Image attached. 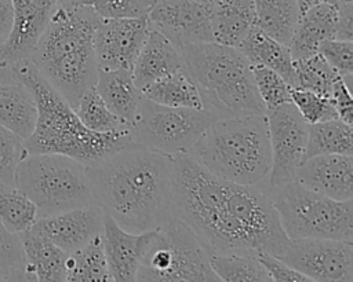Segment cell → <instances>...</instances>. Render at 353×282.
Listing matches in <instances>:
<instances>
[{"label": "cell", "mask_w": 353, "mask_h": 282, "mask_svg": "<svg viewBox=\"0 0 353 282\" xmlns=\"http://www.w3.org/2000/svg\"><path fill=\"white\" fill-rule=\"evenodd\" d=\"M101 18L74 0L57 4L29 61L73 107L95 85L98 65L94 32Z\"/></svg>", "instance_id": "cell-3"}, {"label": "cell", "mask_w": 353, "mask_h": 282, "mask_svg": "<svg viewBox=\"0 0 353 282\" xmlns=\"http://www.w3.org/2000/svg\"><path fill=\"white\" fill-rule=\"evenodd\" d=\"M296 84L294 88L330 96L334 81L341 76L319 52L294 61Z\"/></svg>", "instance_id": "cell-33"}, {"label": "cell", "mask_w": 353, "mask_h": 282, "mask_svg": "<svg viewBox=\"0 0 353 282\" xmlns=\"http://www.w3.org/2000/svg\"><path fill=\"white\" fill-rule=\"evenodd\" d=\"M183 66L181 50L167 37L150 28V32L131 67L135 85L142 91L149 84Z\"/></svg>", "instance_id": "cell-19"}, {"label": "cell", "mask_w": 353, "mask_h": 282, "mask_svg": "<svg viewBox=\"0 0 353 282\" xmlns=\"http://www.w3.org/2000/svg\"><path fill=\"white\" fill-rule=\"evenodd\" d=\"M142 95L164 106L203 109L199 89L185 66L149 84L142 89Z\"/></svg>", "instance_id": "cell-26"}, {"label": "cell", "mask_w": 353, "mask_h": 282, "mask_svg": "<svg viewBox=\"0 0 353 282\" xmlns=\"http://www.w3.org/2000/svg\"><path fill=\"white\" fill-rule=\"evenodd\" d=\"M290 239L330 238L353 242V199L338 201L292 180L269 188Z\"/></svg>", "instance_id": "cell-8"}, {"label": "cell", "mask_w": 353, "mask_h": 282, "mask_svg": "<svg viewBox=\"0 0 353 282\" xmlns=\"http://www.w3.org/2000/svg\"><path fill=\"white\" fill-rule=\"evenodd\" d=\"M252 76L266 111L291 102V87L279 73L261 65H252Z\"/></svg>", "instance_id": "cell-34"}, {"label": "cell", "mask_w": 353, "mask_h": 282, "mask_svg": "<svg viewBox=\"0 0 353 282\" xmlns=\"http://www.w3.org/2000/svg\"><path fill=\"white\" fill-rule=\"evenodd\" d=\"M94 87L117 117L128 124L134 121L143 95L134 83L131 69L98 70Z\"/></svg>", "instance_id": "cell-24"}, {"label": "cell", "mask_w": 353, "mask_h": 282, "mask_svg": "<svg viewBox=\"0 0 353 282\" xmlns=\"http://www.w3.org/2000/svg\"><path fill=\"white\" fill-rule=\"evenodd\" d=\"M320 154L353 155V129L339 118L309 124L303 160Z\"/></svg>", "instance_id": "cell-28"}, {"label": "cell", "mask_w": 353, "mask_h": 282, "mask_svg": "<svg viewBox=\"0 0 353 282\" xmlns=\"http://www.w3.org/2000/svg\"><path fill=\"white\" fill-rule=\"evenodd\" d=\"M152 29L167 37L176 48L212 41L210 6L194 0H153L148 14Z\"/></svg>", "instance_id": "cell-14"}, {"label": "cell", "mask_w": 353, "mask_h": 282, "mask_svg": "<svg viewBox=\"0 0 353 282\" xmlns=\"http://www.w3.org/2000/svg\"><path fill=\"white\" fill-rule=\"evenodd\" d=\"M37 109L32 92L19 80L0 78V125L23 140L33 132Z\"/></svg>", "instance_id": "cell-23"}, {"label": "cell", "mask_w": 353, "mask_h": 282, "mask_svg": "<svg viewBox=\"0 0 353 282\" xmlns=\"http://www.w3.org/2000/svg\"><path fill=\"white\" fill-rule=\"evenodd\" d=\"M12 278L25 279L21 238L0 221V279Z\"/></svg>", "instance_id": "cell-38"}, {"label": "cell", "mask_w": 353, "mask_h": 282, "mask_svg": "<svg viewBox=\"0 0 353 282\" xmlns=\"http://www.w3.org/2000/svg\"><path fill=\"white\" fill-rule=\"evenodd\" d=\"M154 230L130 232L103 212L102 242L112 281H137L138 268L154 235Z\"/></svg>", "instance_id": "cell-18"}, {"label": "cell", "mask_w": 353, "mask_h": 282, "mask_svg": "<svg viewBox=\"0 0 353 282\" xmlns=\"http://www.w3.org/2000/svg\"><path fill=\"white\" fill-rule=\"evenodd\" d=\"M317 52L342 76H353V40L327 39L320 43Z\"/></svg>", "instance_id": "cell-39"}, {"label": "cell", "mask_w": 353, "mask_h": 282, "mask_svg": "<svg viewBox=\"0 0 353 282\" xmlns=\"http://www.w3.org/2000/svg\"><path fill=\"white\" fill-rule=\"evenodd\" d=\"M265 116L272 153L268 187L274 188L294 180L295 172L303 161L309 124L292 102L268 110Z\"/></svg>", "instance_id": "cell-11"}, {"label": "cell", "mask_w": 353, "mask_h": 282, "mask_svg": "<svg viewBox=\"0 0 353 282\" xmlns=\"http://www.w3.org/2000/svg\"><path fill=\"white\" fill-rule=\"evenodd\" d=\"M3 69H6V66H4V65H1V63H0V72H1V70H3Z\"/></svg>", "instance_id": "cell-45"}, {"label": "cell", "mask_w": 353, "mask_h": 282, "mask_svg": "<svg viewBox=\"0 0 353 282\" xmlns=\"http://www.w3.org/2000/svg\"><path fill=\"white\" fill-rule=\"evenodd\" d=\"M74 110L80 121L91 131L110 132L131 128V124L117 117L106 106V103L102 100L94 85L83 92Z\"/></svg>", "instance_id": "cell-32"}, {"label": "cell", "mask_w": 353, "mask_h": 282, "mask_svg": "<svg viewBox=\"0 0 353 282\" xmlns=\"http://www.w3.org/2000/svg\"><path fill=\"white\" fill-rule=\"evenodd\" d=\"M87 175L97 205L124 230L150 231L172 217L171 155L125 147L87 166Z\"/></svg>", "instance_id": "cell-1"}, {"label": "cell", "mask_w": 353, "mask_h": 282, "mask_svg": "<svg viewBox=\"0 0 353 282\" xmlns=\"http://www.w3.org/2000/svg\"><path fill=\"white\" fill-rule=\"evenodd\" d=\"M328 98L336 110L338 118L347 124H352L353 122V100L350 94V85L343 80L342 76H339L334 81Z\"/></svg>", "instance_id": "cell-41"}, {"label": "cell", "mask_w": 353, "mask_h": 282, "mask_svg": "<svg viewBox=\"0 0 353 282\" xmlns=\"http://www.w3.org/2000/svg\"><path fill=\"white\" fill-rule=\"evenodd\" d=\"M291 102L307 124L338 118L336 110L328 96L301 88H291Z\"/></svg>", "instance_id": "cell-36"}, {"label": "cell", "mask_w": 353, "mask_h": 282, "mask_svg": "<svg viewBox=\"0 0 353 282\" xmlns=\"http://www.w3.org/2000/svg\"><path fill=\"white\" fill-rule=\"evenodd\" d=\"M294 180L332 199H353V155L320 154L301 162Z\"/></svg>", "instance_id": "cell-17"}, {"label": "cell", "mask_w": 353, "mask_h": 282, "mask_svg": "<svg viewBox=\"0 0 353 282\" xmlns=\"http://www.w3.org/2000/svg\"><path fill=\"white\" fill-rule=\"evenodd\" d=\"M30 230L50 239L66 253H72L103 231V210L98 205H87L37 217Z\"/></svg>", "instance_id": "cell-15"}, {"label": "cell", "mask_w": 353, "mask_h": 282, "mask_svg": "<svg viewBox=\"0 0 353 282\" xmlns=\"http://www.w3.org/2000/svg\"><path fill=\"white\" fill-rule=\"evenodd\" d=\"M210 263L219 278L228 282H272L270 275L256 254L210 253Z\"/></svg>", "instance_id": "cell-30"}, {"label": "cell", "mask_w": 353, "mask_h": 282, "mask_svg": "<svg viewBox=\"0 0 353 282\" xmlns=\"http://www.w3.org/2000/svg\"><path fill=\"white\" fill-rule=\"evenodd\" d=\"M181 54L203 109L216 118L266 113L255 87L252 63L239 48L204 41L182 47Z\"/></svg>", "instance_id": "cell-6"}, {"label": "cell", "mask_w": 353, "mask_h": 282, "mask_svg": "<svg viewBox=\"0 0 353 282\" xmlns=\"http://www.w3.org/2000/svg\"><path fill=\"white\" fill-rule=\"evenodd\" d=\"M296 4L299 8V14H302L307 8L319 4H336V0H296Z\"/></svg>", "instance_id": "cell-43"}, {"label": "cell", "mask_w": 353, "mask_h": 282, "mask_svg": "<svg viewBox=\"0 0 353 282\" xmlns=\"http://www.w3.org/2000/svg\"><path fill=\"white\" fill-rule=\"evenodd\" d=\"M226 183L190 153L172 155L171 213L197 234L210 253L256 254L247 234L228 210Z\"/></svg>", "instance_id": "cell-4"}, {"label": "cell", "mask_w": 353, "mask_h": 282, "mask_svg": "<svg viewBox=\"0 0 353 282\" xmlns=\"http://www.w3.org/2000/svg\"><path fill=\"white\" fill-rule=\"evenodd\" d=\"M90 7L101 19L146 17L153 0H74Z\"/></svg>", "instance_id": "cell-37"}, {"label": "cell", "mask_w": 353, "mask_h": 282, "mask_svg": "<svg viewBox=\"0 0 353 282\" xmlns=\"http://www.w3.org/2000/svg\"><path fill=\"white\" fill-rule=\"evenodd\" d=\"M252 4L255 26L288 45L299 19L296 0H252Z\"/></svg>", "instance_id": "cell-27"}, {"label": "cell", "mask_w": 353, "mask_h": 282, "mask_svg": "<svg viewBox=\"0 0 353 282\" xmlns=\"http://www.w3.org/2000/svg\"><path fill=\"white\" fill-rule=\"evenodd\" d=\"M252 65H261L279 73L291 88L295 87V69L290 47L283 44L256 26L252 28L239 48Z\"/></svg>", "instance_id": "cell-25"}, {"label": "cell", "mask_w": 353, "mask_h": 282, "mask_svg": "<svg viewBox=\"0 0 353 282\" xmlns=\"http://www.w3.org/2000/svg\"><path fill=\"white\" fill-rule=\"evenodd\" d=\"M28 154L25 140L0 125V183L15 186V171Z\"/></svg>", "instance_id": "cell-35"}, {"label": "cell", "mask_w": 353, "mask_h": 282, "mask_svg": "<svg viewBox=\"0 0 353 282\" xmlns=\"http://www.w3.org/2000/svg\"><path fill=\"white\" fill-rule=\"evenodd\" d=\"M194 1H199V3L205 4V6H212L214 3H216V1H219V0H194Z\"/></svg>", "instance_id": "cell-44"}, {"label": "cell", "mask_w": 353, "mask_h": 282, "mask_svg": "<svg viewBox=\"0 0 353 282\" xmlns=\"http://www.w3.org/2000/svg\"><path fill=\"white\" fill-rule=\"evenodd\" d=\"M15 186L36 205L37 217L97 205L87 166L62 154H28L15 171Z\"/></svg>", "instance_id": "cell-7"}, {"label": "cell", "mask_w": 353, "mask_h": 282, "mask_svg": "<svg viewBox=\"0 0 353 282\" xmlns=\"http://www.w3.org/2000/svg\"><path fill=\"white\" fill-rule=\"evenodd\" d=\"M149 32L146 17L101 19L92 39L98 70L131 69Z\"/></svg>", "instance_id": "cell-13"}, {"label": "cell", "mask_w": 353, "mask_h": 282, "mask_svg": "<svg viewBox=\"0 0 353 282\" xmlns=\"http://www.w3.org/2000/svg\"><path fill=\"white\" fill-rule=\"evenodd\" d=\"M14 10L11 0H0V37H7L11 30Z\"/></svg>", "instance_id": "cell-42"}, {"label": "cell", "mask_w": 353, "mask_h": 282, "mask_svg": "<svg viewBox=\"0 0 353 282\" xmlns=\"http://www.w3.org/2000/svg\"><path fill=\"white\" fill-rule=\"evenodd\" d=\"M190 153L215 176L239 184H262L272 165L265 114L216 118Z\"/></svg>", "instance_id": "cell-5"}, {"label": "cell", "mask_w": 353, "mask_h": 282, "mask_svg": "<svg viewBox=\"0 0 353 282\" xmlns=\"http://www.w3.org/2000/svg\"><path fill=\"white\" fill-rule=\"evenodd\" d=\"M137 281H219L210 263V252L197 234L181 219L171 217L154 230L142 257Z\"/></svg>", "instance_id": "cell-9"}, {"label": "cell", "mask_w": 353, "mask_h": 282, "mask_svg": "<svg viewBox=\"0 0 353 282\" xmlns=\"http://www.w3.org/2000/svg\"><path fill=\"white\" fill-rule=\"evenodd\" d=\"M215 120L205 109L164 106L142 96L130 132L137 146L175 155L188 153Z\"/></svg>", "instance_id": "cell-10"}, {"label": "cell", "mask_w": 353, "mask_h": 282, "mask_svg": "<svg viewBox=\"0 0 353 282\" xmlns=\"http://www.w3.org/2000/svg\"><path fill=\"white\" fill-rule=\"evenodd\" d=\"M14 18L6 41L0 44V63L11 66L29 59L58 0H11Z\"/></svg>", "instance_id": "cell-16"}, {"label": "cell", "mask_w": 353, "mask_h": 282, "mask_svg": "<svg viewBox=\"0 0 353 282\" xmlns=\"http://www.w3.org/2000/svg\"><path fill=\"white\" fill-rule=\"evenodd\" d=\"M338 22L336 4H319L299 14V19L288 44L292 59H301L317 52L321 41L335 39Z\"/></svg>", "instance_id": "cell-22"}, {"label": "cell", "mask_w": 353, "mask_h": 282, "mask_svg": "<svg viewBox=\"0 0 353 282\" xmlns=\"http://www.w3.org/2000/svg\"><path fill=\"white\" fill-rule=\"evenodd\" d=\"M19 238L25 279L41 282L66 281V252L30 228L19 232Z\"/></svg>", "instance_id": "cell-20"}, {"label": "cell", "mask_w": 353, "mask_h": 282, "mask_svg": "<svg viewBox=\"0 0 353 282\" xmlns=\"http://www.w3.org/2000/svg\"><path fill=\"white\" fill-rule=\"evenodd\" d=\"M254 26L252 0H219L210 6V30L214 43L240 48Z\"/></svg>", "instance_id": "cell-21"}, {"label": "cell", "mask_w": 353, "mask_h": 282, "mask_svg": "<svg viewBox=\"0 0 353 282\" xmlns=\"http://www.w3.org/2000/svg\"><path fill=\"white\" fill-rule=\"evenodd\" d=\"M11 76L29 88L37 109L33 132L25 139L29 154H62L90 166L117 150L137 146L130 129H88L74 107L43 78L29 59L12 63Z\"/></svg>", "instance_id": "cell-2"}, {"label": "cell", "mask_w": 353, "mask_h": 282, "mask_svg": "<svg viewBox=\"0 0 353 282\" xmlns=\"http://www.w3.org/2000/svg\"><path fill=\"white\" fill-rule=\"evenodd\" d=\"M66 281H112L103 252L102 234L91 239L83 248L68 253Z\"/></svg>", "instance_id": "cell-29"}, {"label": "cell", "mask_w": 353, "mask_h": 282, "mask_svg": "<svg viewBox=\"0 0 353 282\" xmlns=\"http://www.w3.org/2000/svg\"><path fill=\"white\" fill-rule=\"evenodd\" d=\"M37 219L36 205L12 184L0 183V221L11 232L19 234Z\"/></svg>", "instance_id": "cell-31"}, {"label": "cell", "mask_w": 353, "mask_h": 282, "mask_svg": "<svg viewBox=\"0 0 353 282\" xmlns=\"http://www.w3.org/2000/svg\"><path fill=\"white\" fill-rule=\"evenodd\" d=\"M256 257L262 263V265L266 268L268 274L270 275L272 281L279 282H306L310 281L303 274L298 272L292 267H290L285 261L279 259L277 256H273L266 252H258Z\"/></svg>", "instance_id": "cell-40"}, {"label": "cell", "mask_w": 353, "mask_h": 282, "mask_svg": "<svg viewBox=\"0 0 353 282\" xmlns=\"http://www.w3.org/2000/svg\"><path fill=\"white\" fill-rule=\"evenodd\" d=\"M279 259L310 281H353V242L349 241L330 238L291 239Z\"/></svg>", "instance_id": "cell-12"}]
</instances>
